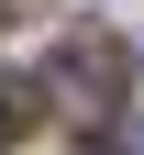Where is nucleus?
Segmentation results:
<instances>
[{
	"label": "nucleus",
	"instance_id": "nucleus-1",
	"mask_svg": "<svg viewBox=\"0 0 144 155\" xmlns=\"http://www.w3.org/2000/svg\"><path fill=\"white\" fill-rule=\"evenodd\" d=\"M111 45H67V89H78V111H100V100H111Z\"/></svg>",
	"mask_w": 144,
	"mask_h": 155
},
{
	"label": "nucleus",
	"instance_id": "nucleus-2",
	"mask_svg": "<svg viewBox=\"0 0 144 155\" xmlns=\"http://www.w3.org/2000/svg\"><path fill=\"white\" fill-rule=\"evenodd\" d=\"M22 133H33V78L0 67V144H22Z\"/></svg>",
	"mask_w": 144,
	"mask_h": 155
},
{
	"label": "nucleus",
	"instance_id": "nucleus-3",
	"mask_svg": "<svg viewBox=\"0 0 144 155\" xmlns=\"http://www.w3.org/2000/svg\"><path fill=\"white\" fill-rule=\"evenodd\" d=\"M100 155H144V133H122V122H111V133H100Z\"/></svg>",
	"mask_w": 144,
	"mask_h": 155
}]
</instances>
